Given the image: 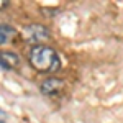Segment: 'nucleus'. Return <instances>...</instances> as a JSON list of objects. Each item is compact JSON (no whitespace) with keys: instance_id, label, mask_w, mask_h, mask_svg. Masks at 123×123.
Masks as SVG:
<instances>
[{"instance_id":"obj_1","label":"nucleus","mask_w":123,"mask_h":123,"mask_svg":"<svg viewBox=\"0 0 123 123\" xmlns=\"http://www.w3.org/2000/svg\"><path fill=\"white\" fill-rule=\"evenodd\" d=\"M28 61L33 69L43 74H53L61 69L59 54L56 53V49L46 44H35L28 53Z\"/></svg>"},{"instance_id":"obj_3","label":"nucleus","mask_w":123,"mask_h":123,"mask_svg":"<svg viewBox=\"0 0 123 123\" xmlns=\"http://www.w3.org/2000/svg\"><path fill=\"white\" fill-rule=\"evenodd\" d=\"M39 89L44 95H56L64 89V82L62 79H57V77H48L41 82Z\"/></svg>"},{"instance_id":"obj_5","label":"nucleus","mask_w":123,"mask_h":123,"mask_svg":"<svg viewBox=\"0 0 123 123\" xmlns=\"http://www.w3.org/2000/svg\"><path fill=\"white\" fill-rule=\"evenodd\" d=\"M13 35H15V31H13L12 26H8V25H2V30H0V43H2V44L8 43L10 38H12Z\"/></svg>"},{"instance_id":"obj_4","label":"nucleus","mask_w":123,"mask_h":123,"mask_svg":"<svg viewBox=\"0 0 123 123\" xmlns=\"http://www.w3.org/2000/svg\"><path fill=\"white\" fill-rule=\"evenodd\" d=\"M0 62H2V69L3 71H12L20 64V57L18 54L12 53V51H3L0 56Z\"/></svg>"},{"instance_id":"obj_2","label":"nucleus","mask_w":123,"mask_h":123,"mask_svg":"<svg viewBox=\"0 0 123 123\" xmlns=\"http://www.w3.org/2000/svg\"><path fill=\"white\" fill-rule=\"evenodd\" d=\"M23 38L28 43H41L49 38V31L43 25H28L23 30Z\"/></svg>"}]
</instances>
